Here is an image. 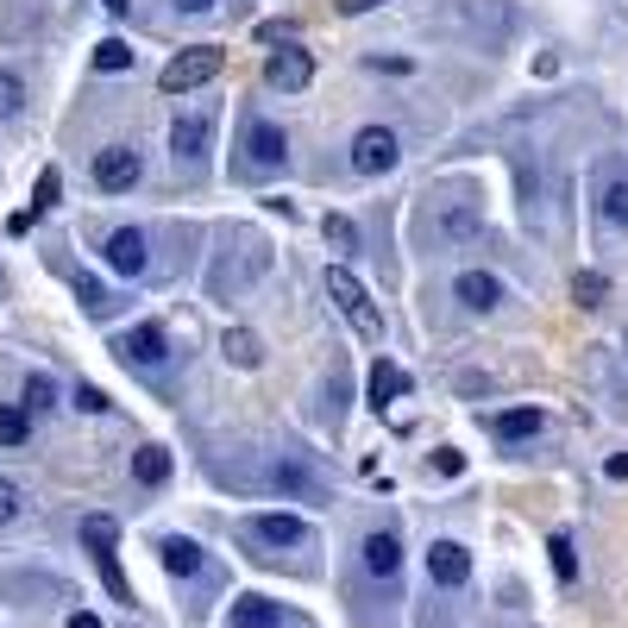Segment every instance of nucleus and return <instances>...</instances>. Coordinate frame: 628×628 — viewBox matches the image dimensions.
Returning a JSON list of instances; mask_svg holds the SVG:
<instances>
[{
    "label": "nucleus",
    "mask_w": 628,
    "mask_h": 628,
    "mask_svg": "<svg viewBox=\"0 0 628 628\" xmlns=\"http://www.w3.org/2000/svg\"><path fill=\"white\" fill-rule=\"evenodd\" d=\"M82 547L95 553V559H107V553L120 547V528H114V516H82Z\"/></svg>",
    "instance_id": "6ab92c4d"
},
{
    "label": "nucleus",
    "mask_w": 628,
    "mask_h": 628,
    "mask_svg": "<svg viewBox=\"0 0 628 628\" xmlns=\"http://www.w3.org/2000/svg\"><path fill=\"white\" fill-rule=\"evenodd\" d=\"M452 296L465 301V308H472V315H490V308H497L502 301V283L490 271H465L459 276V283H452Z\"/></svg>",
    "instance_id": "f8f14e48"
},
{
    "label": "nucleus",
    "mask_w": 628,
    "mask_h": 628,
    "mask_svg": "<svg viewBox=\"0 0 628 628\" xmlns=\"http://www.w3.org/2000/svg\"><path fill=\"white\" fill-rule=\"evenodd\" d=\"M132 477H139L145 490H157V484L170 477V452H164V447H139V452H132Z\"/></svg>",
    "instance_id": "aec40b11"
},
{
    "label": "nucleus",
    "mask_w": 628,
    "mask_h": 628,
    "mask_svg": "<svg viewBox=\"0 0 628 628\" xmlns=\"http://www.w3.org/2000/svg\"><path fill=\"white\" fill-rule=\"evenodd\" d=\"M139 176H145V157H139L132 145H107V151L95 157V182L107 189V195H126Z\"/></svg>",
    "instance_id": "39448f33"
},
{
    "label": "nucleus",
    "mask_w": 628,
    "mask_h": 628,
    "mask_svg": "<svg viewBox=\"0 0 628 628\" xmlns=\"http://www.w3.org/2000/svg\"><path fill=\"white\" fill-rule=\"evenodd\" d=\"M13 516H20V484H13V477H0V528L13 522Z\"/></svg>",
    "instance_id": "7c9ffc66"
},
{
    "label": "nucleus",
    "mask_w": 628,
    "mask_h": 628,
    "mask_svg": "<svg viewBox=\"0 0 628 628\" xmlns=\"http://www.w3.org/2000/svg\"><path fill=\"white\" fill-rule=\"evenodd\" d=\"M20 107H25V82H20V75H13V70H0V114L13 120Z\"/></svg>",
    "instance_id": "c85d7f7f"
},
{
    "label": "nucleus",
    "mask_w": 628,
    "mask_h": 628,
    "mask_svg": "<svg viewBox=\"0 0 628 628\" xmlns=\"http://www.w3.org/2000/svg\"><path fill=\"white\" fill-rule=\"evenodd\" d=\"M75 408H88V415H107V408H114V402L100 396L95 383H82V390H75Z\"/></svg>",
    "instance_id": "473e14b6"
},
{
    "label": "nucleus",
    "mask_w": 628,
    "mask_h": 628,
    "mask_svg": "<svg viewBox=\"0 0 628 628\" xmlns=\"http://www.w3.org/2000/svg\"><path fill=\"white\" fill-rule=\"evenodd\" d=\"M233 628H308L271 597H233Z\"/></svg>",
    "instance_id": "9d476101"
},
{
    "label": "nucleus",
    "mask_w": 628,
    "mask_h": 628,
    "mask_svg": "<svg viewBox=\"0 0 628 628\" xmlns=\"http://www.w3.org/2000/svg\"><path fill=\"white\" fill-rule=\"evenodd\" d=\"M283 164H289V139H283V126L251 120L246 126V170L251 176H271V170H283Z\"/></svg>",
    "instance_id": "7ed1b4c3"
},
{
    "label": "nucleus",
    "mask_w": 628,
    "mask_h": 628,
    "mask_svg": "<svg viewBox=\"0 0 628 628\" xmlns=\"http://www.w3.org/2000/svg\"><path fill=\"white\" fill-rule=\"evenodd\" d=\"M107 264L120 276H139L145 271V233H139V226H120V233L107 239Z\"/></svg>",
    "instance_id": "ddd939ff"
},
{
    "label": "nucleus",
    "mask_w": 628,
    "mask_h": 628,
    "mask_svg": "<svg viewBox=\"0 0 628 628\" xmlns=\"http://www.w3.org/2000/svg\"><path fill=\"white\" fill-rule=\"evenodd\" d=\"M603 472H609L616 484H623V477H628V452H609V459H603Z\"/></svg>",
    "instance_id": "c9c22d12"
},
{
    "label": "nucleus",
    "mask_w": 628,
    "mask_h": 628,
    "mask_svg": "<svg viewBox=\"0 0 628 628\" xmlns=\"http://www.w3.org/2000/svg\"><path fill=\"white\" fill-rule=\"evenodd\" d=\"M95 70H132V45H126V38H100L95 45Z\"/></svg>",
    "instance_id": "5701e85b"
},
{
    "label": "nucleus",
    "mask_w": 628,
    "mask_h": 628,
    "mask_svg": "<svg viewBox=\"0 0 628 628\" xmlns=\"http://www.w3.org/2000/svg\"><path fill=\"white\" fill-rule=\"evenodd\" d=\"M396 566H402V541L390 534V528H377V534H365V572H377V578H396Z\"/></svg>",
    "instance_id": "4468645a"
},
{
    "label": "nucleus",
    "mask_w": 628,
    "mask_h": 628,
    "mask_svg": "<svg viewBox=\"0 0 628 628\" xmlns=\"http://www.w3.org/2000/svg\"><path fill=\"white\" fill-rule=\"evenodd\" d=\"M352 170L358 176L396 170V132H390V126H365V132L352 139Z\"/></svg>",
    "instance_id": "20e7f679"
},
{
    "label": "nucleus",
    "mask_w": 628,
    "mask_h": 628,
    "mask_svg": "<svg viewBox=\"0 0 628 628\" xmlns=\"http://www.w3.org/2000/svg\"><path fill=\"white\" fill-rule=\"evenodd\" d=\"M25 434H32V415L25 408H0V447H25Z\"/></svg>",
    "instance_id": "a878e982"
},
{
    "label": "nucleus",
    "mask_w": 628,
    "mask_h": 628,
    "mask_svg": "<svg viewBox=\"0 0 628 628\" xmlns=\"http://www.w3.org/2000/svg\"><path fill=\"white\" fill-rule=\"evenodd\" d=\"M114 352H120L126 365H164V327L157 321H145V327H132V333H120V340H114Z\"/></svg>",
    "instance_id": "9b49d317"
},
{
    "label": "nucleus",
    "mask_w": 628,
    "mask_h": 628,
    "mask_svg": "<svg viewBox=\"0 0 628 628\" xmlns=\"http://www.w3.org/2000/svg\"><path fill=\"white\" fill-rule=\"evenodd\" d=\"M597 201H603V221L628 233V170H623V164H609V170H603V195Z\"/></svg>",
    "instance_id": "dca6fc26"
},
{
    "label": "nucleus",
    "mask_w": 628,
    "mask_h": 628,
    "mask_svg": "<svg viewBox=\"0 0 628 628\" xmlns=\"http://www.w3.org/2000/svg\"><path fill=\"white\" fill-rule=\"evenodd\" d=\"M45 208H57V170L38 176V195H32V214H45Z\"/></svg>",
    "instance_id": "2f4dec72"
},
{
    "label": "nucleus",
    "mask_w": 628,
    "mask_h": 628,
    "mask_svg": "<svg viewBox=\"0 0 628 628\" xmlns=\"http://www.w3.org/2000/svg\"><path fill=\"white\" fill-rule=\"evenodd\" d=\"M221 352H226V365H239V371H258V365H264V340H258L251 327H226Z\"/></svg>",
    "instance_id": "2eb2a0df"
},
{
    "label": "nucleus",
    "mask_w": 628,
    "mask_h": 628,
    "mask_svg": "<svg viewBox=\"0 0 628 628\" xmlns=\"http://www.w3.org/2000/svg\"><path fill=\"white\" fill-rule=\"evenodd\" d=\"M271 484H276V490H289V497H321V484H315V477L301 472L296 459H283V465L271 472Z\"/></svg>",
    "instance_id": "4be33fe9"
},
{
    "label": "nucleus",
    "mask_w": 628,
    "mask_h": 628,
    "mask_svg": "<svg viewBox=\"0 0 628 628\" xmlns=\"http://www.w3.org/2000/svg\"><path fill=\"white\" fill-rule=\"evenodd\" d=\"M371 7H383V0H340V13H346V20H358V13H371Z\"/></svg>",
    "instance_id": "e433bc0d"
},
{
    "label": "nucleus",
    "mask_w": 628,
    "mask_h": 628,
    "mask_svg": "<svg viewBox=\"0 0 628 628\" xmlns=\"http://www.w3.org/2000/svg\"><path fill=\"white\" fill-rule=\"evenodd\" d=\"M434 465H440V472H447V477H459V472H465V459H459V452H452V447H440V452H434Z\"/></svg>",
    "instance_id": "f704fd0d"
},
{
    "label": "nucleus",
    "mask_w": 628,
    "mask_h": 628,
    "mask_svg": "<svg viewBox=\"0 0 628 628\" xmlns=\"http://www.w3.org/2000/svg\"><path fill=\"white\" fill-rule=\"evenodd\" d=\"M70 628H100V616H88V609H75V616H70Z\"/></svg>",
    "instance_id": "4c0bfd02"
},
{
    "label": "nucleus",
    "mask_w": 628,
    "mask_h": 628,
    "mask_svg": "<svg viewBox=\"0 0 628 628\" xmlns=\"http://www.w3.org/2000/svg\"><path fill=\"white\" fill-rule=\"evenodd\" d=\"M246 534L264 547H308V522L301 516H246Z\"/></svg>",
    "instance_id": "6e6552de"
},
{
    "label": "nucleus",
    "mask_w": 628,
    "mask_h": 628,
    "mask_svg": "<svg viewBox=\"0 0 628 628\" xmlns=\"http://www.w3.org/2000/svg\"><path fill=\"white\" fill-rule=\"evenodd\" d=\"M176 13H189V20H208V13H221V0H170Z\"/></svg>",
    "instance_id": "72a5a7b5"
},
{
    "label": "nucleus",
    "mask_w": 628,
    "mask_h": 628,
    "mask_svg": "<svg viewBox=\"0 0 628 628\" xmlns=\"http://www.w3.org/2000/svg\"><path fill=\"white\" fill-rule=\"evenodd\" d=\"M75 296H82V308H88V315H107V308H114V296L100 289L95 276H75Z\"/></svg>",
    "instance_id": "cd10ccee"
},
{
    "label": "nucleus",
    "mask_w": 628,
    "mask_h": 628,
    "mask_svg": "<svg viewBox=\"0 0 628 628\" xmlns=\"http://www.w3.org/2000/svg\"><path fill=\"white\" fill-rule=\"evenodd\" d=\"M402 390H408V371H402V365H390V358H377V365H371V408H377V415H383Z\"/></svg>",
    "instance_id": "a211bd4d"
},
{
    "label": "nucleus",
    "mask_w": 628,
    "mask_h": 628,
    "mask_svg": "<svg viewBox=\"0 0 628 628\" xmlns=\"http://www.w3.org/2000/svg\"><path fill=\"white\" fill-rule=\"evenodd\" d=\"M100 7H107V13H126V7H132V0H100Z\"/></svg>",
    "instance_id": "58836bf2"
},
{
    "label": "nucleus",
    "mask_w": 628,
    "mask_h": 628,
    "mask_svg": "<svg viewBox=\"0 0 628 628\" xmlns=\"http://www.w3.org/2000/svg\"><path fill=\"white\" fill-rule=\"evenodd\" d=\"M208 145H214V120H208V114H182V120L170 126L176 164H201V157H208Z\"/></svg>",
    "instance_id": "0eeeda50"
},
{
    "label": "nucleus",
    "mask_w": 628,
    "mask_h": 628,
    "mask_svg": "<svg viewBox=\"0 0 628 628\" xmlns=\"http://www.w3.org/2000/svg\"><path fill=\"white\" fill-rule=\"evenodd\" d=\"M157 559H164V572H176V578L201 572V547L195 541H182V534H164V541H157Z\"/></svg>",
    "instance_id": "f3484780"
},
{
    "label": "nucleus",
    "mask_w": 628,
    "mask_h": 628,
    "mask_svg": "<svg viewBox=\"0 0 628 628\" xmlns=\"http://www.w3.org/2000/svg\"><path fill=\"white\" fill-rule=\"evenodd\" d=\"M221 70H226L221 45H189V50H176L170 63H164L157 88H164V95H189V88H201V82H214Z\"/></svg>",
    "instance_id": "f03ea898"
},
{
    "label": "nucleus",
    "mask_w": 628,
    "mask_h": 628,
    "mask_svg": "<svg viewBox=\"0 0 628 628\" xmlns=\"http://www.w3.org/2000/svg\"><path fill=\"white\" fill-rule=\"evenodd\" d=\"M321 233H327V246H340V251H358V226H352L346 214H327V221H321Z\"/></svg>",
    "instance_id": "bb28decb"
},
{
    "label": "nucleus",
    "mask_w": 628,
    "mask_h": 628,
    "mask_svg": "<svg viewBox=\"0 0 628 628\" xmlns=\"http://www.w3.org/2000/svg\"><path fill=\"white\" fill-rule=\"evenodd\" d=\"M327 296H333V308L352 321V333H358V340H371V346L383 340V315H377L371 289H365V283H358L346 264H333V271H327Z\"/></svg>",
    "instance_id": "f257e3e1"
},
{
    "label": "nucleus",
    "mask_w": 628,
    "mask_h": 628,
    "mask_svg": "<svg viewBox=\"0 0 628 628\" xmlns=\"http://www.w3.org/2000/svg\"><path fill=\"white\" fill-rule=\"evenodd\" d=\"M547 553H553V572H559V584H572V578H578V553H572V534H553V541H547Z\"/></svg>",
    "instance_id": "393cba45"
},
{
    "label": "nucleus",
    "mask_w": 628,
    "mask_h": 628,
    "mask_svg": "<svg viewBox=\"0 0 628 628\" xmlns=\"http://www.w3.org/2000/svg\"><path fill=\"white\" fill-rule=\"evenodd\" d=\"M427 578H434V584H465V578H472V553L459 547V541H434V547H427Z\"/></svg>",
    "instance_id": "1a4fd4ad"
},
{
    "label": "nucleus",
    "mask_w": 628,
    "mask_h": 628,
    "mask_svg": "<svg viewBox=\"0 0 628 628\" xmlns=\"http://www.w3.org/2000/svg\"><path fill=\"white\" fill-rule=\"evenodd\" d=\"M497 434L502 440H534V434H541V408H502Z\"/></svg>",
    "instance_id": "412c9836"
},
{
    "label": "nucleus",
    "mask_w": 628,
    "mask_h": 628,
    "mask_svg": "<svg viewBox=\"0 0 628 628\" xmlns=\"http://www.w3.org/2000/svg\"><path fill=\"white\" fill-rule=\"evenodd\" d=\"M264 82H271V88H283V95L308 88V82H315V63H308V50H296V45L271 50V63H264Z\"/></svg>",
    "instance_id": "423d86ee"
},
{
    "label": "nucleus",
    "mask_w": 628,
    "mask_h": 628,
    "mask_svg": "<svg viewBox=\"0 0 628 628\" xmlns=\"http://www.w3.org/2000/svg\"><path fill=\"white\" fill-rule=\"evenodd\" d=\"M572 296H578V308H603V296H609V276H603V271H578Z\"/></svg>",
    "instance_id": "b1692460"
},
{
    "label": "nucleus",
    "mask_w": 628,
    "mask_h": 628,
    "mask_svg": "<svg viewBox=\"0 0 628 628\" xmlns=\"http://www.w3.org/2000/svg\"><path fill=\"white\" fill-rule=\"evenodd\" d=\"M50 396H57L50 377H25V408H50Z\"/></svg>",
    "instance_id": "c756f323"
},
{
    "label": "nucleus",
    "mask_w": 628,
    "mask_h": 628,
    "mask_svg": "<svg viewBox=\"0 0 628 628\" xmlns=\"http://www.w3.org/2000/svg\"><path fill=\"white\" fill-rule=\"evenodd\" d=\"M0 296H7V271H0Z\"/></svg>",
    "instance_id": "ea45409f"
}]
</instances>
